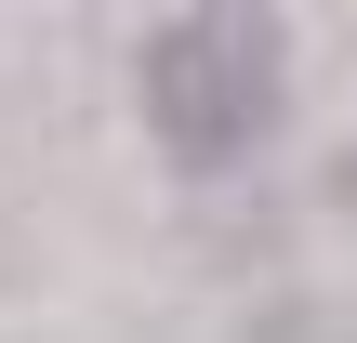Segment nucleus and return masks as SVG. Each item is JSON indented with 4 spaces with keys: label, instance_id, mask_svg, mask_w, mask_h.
Here are the masks:
<instances>
[{
    "label": "nucleus",
    "instance_id": "obj_1",
    "mask_svg": "<svg viewBox=\"0 0 357 343\" xmlns=\"http://www.w3.org/2000/svg\"><path fill=\"white\" fill-rule=\"evenodd\" d=\"M132 106H146V132H159L172 172H238L278 132V26L225 13V0L159 13L146 53H132Z\"/></svg>",
    "mask_w": 357,
    "mask_h": 343
}]
</instances>
